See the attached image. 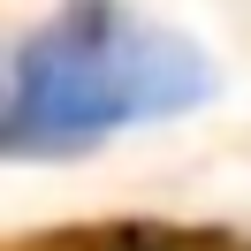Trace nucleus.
<instances>
[{
    "label": "nucleus",
    "instance_id": "nucleus-2",
    "mask_svg": "<svg viewBox=\"0 0 251 251\" xmlns=\"http://www.w3.org/2000/svg\"><path fill=\"white\" fill-rule=\"evenodd\" d=\"M69 251H221L213 236H168V228H107V236H84Z\"/></svg>",
    "mask_w": 251,
    "mask_h": 251
},
{
    "label": "nucleus",
    "instance_id": "nucleus-1",
    "mask_svg": "<svg viewBox=\"0 0 251 251\" xmlns=\"http://www.w3.org/2000/svg\"><path fill=\"white\" fill-rule=\"evenodd\" d=\"M213 99V61L190 38L122 16L114 0H69L8 53L0 145L16 160H69L114 129L168 122Z\"/></svg>",
    "mask_w": 251,
    "mask_h": 251
}]
</instances>
